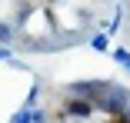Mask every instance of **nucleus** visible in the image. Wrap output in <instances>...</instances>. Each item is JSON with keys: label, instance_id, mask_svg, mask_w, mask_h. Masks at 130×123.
I'll return each instance as SVG.
<instances>
[{"label": "nucleus", "instance_id": "nucleus-1", "mask_svg": "<svg viewBox=\"0 0 130 123\" xmlns=\"http://www.w3.org/2000/svg\"><path fill=\"white\" fill-rule=\"evenodd\" d=\"M17 37H20V30L13 27V20H0V43H17Z\"/></svg>", "mask_w": 130, "mask_h": 123}, {"label": "nucleus", "instance_id": "nucleus-4", "mask_svg": "<svg viewBox=\"0 0 130 123\" xmlns=\"http://www.w3.org/2000/svg\"><path fill=\"white\" fill-rule=\"evenodd\" d=\"M37 96H40V83L30 87V93H27V100H23V107H37Z\"/></svg>", "mask_w": 130, "mask_h": 123}, {"label": "nucleus", "instance_id": "nucleus-3", "mask_svg": "<svg viewBox=\"0 0 130 123\" xmlns=\"http://www.w3.org/2000/svg\"><path fill=\"white\" fill-rule=\"evenodd\" d=\"M10 123H34V107H20V110L10 116Z\"/></svg>", "mask_w": 130, "mask_h": 123}, {"label": "nucleus", "instance_id": "nucleus-5", "mask_svg": "<svg viewBox=\"0 0 130 123\" xmlns=\"http://www.w3.org/2000/svg\"><path fill=\"white\" fill-rule=\"evenodd\" d=\"M110 57H113L117 63H127V60H130V50H127V47H117V50H110Z\"/></svg>", "mask_w": 130, "mask_h": 123}, {"label": "nucleus", "instance_id": "nucleus-2", "mask_svg": "<svg viewBox=\"0 0 130 123\" xmlns=\"http://www.w3.org/2000/svg\"><path fill=\"white\" fill-rule=\"evenodd\" d=\"M87 43L93 47L97 53H110V33H107V30H100V33H93V37H90Z\"/></svg>", "mask_w": 130, "mask_h": 123}, {"label": "nucleus", "instance_id": "nucleus-6", "mask_svg": "<svg viewBox=\"0 0 130 123\" xmlns=\"http://www.w3.org/2000/svg\"><path fill=\"white\" fill-rule=\"evenodd\" d=\"M123 70H127V73H130V60H127V63H123Z\"/></svg>", "mask_w": 130, "mask_h": 123}]
</instances>
